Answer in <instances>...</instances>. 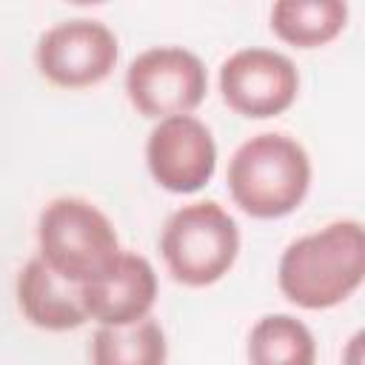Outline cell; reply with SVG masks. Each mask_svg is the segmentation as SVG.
Returning a JSON list of instances; mask_svg holds the SVG:
<instances>
[{"label": "cell", "mask_w": 365, "mask_h": 365, "mask_svg": "<svg viewBox=\"0 0 365 365\" xmlns=\"http://www.w3.org/2000/svg\"><path fill=\"white\" fill-rule=\"evenodd\" d=\"M314 180L311 154L285 131H259L240 143L225 168L231 202L251 220L291 217Z\"/></svg>", "instance_id": "2"}, {"label": "cell", "mask_w": 365, "mask_h": 365, "mask_svg": "<svg viewBox=\"0 0 365 365\" xmlns=\"http://www.w3.org/2000/svg\"><path fill=\"white\" fill-rule=\"evenodd\" d=\"M365 282V228L359 220H331L291 240L277 259L279 294L302 311H331Z\"/></svg>", "instance_id": "1"}, {"label": "cell", "mask_w": 365, "mask_h": 365, "mask_svg": "<svg viewBox=\"0 0 365 365\" xmlns=\"http://www.w3.org/2000/svg\"><path fill=\"white\" fill-rule=\"evenodd\" d=\"M317 336L294 314H262L245 339L248 365H317Z\"/></svg>", "instance_id": "12"}, {"label": "cell", "mask_w": 365, "mask_h": 365, "mask_svg": "<svg viewBox=\"0 0 365 365\" xmlns=\"http://www.w3.org/2000/svg\"><path fill=\"white\" fill-rule=\"evenodd\" d=\"M86 317L97 325H134L151 317L160 279L154 265L137 251H120L97 277L80 285Z\"/></svg>", "instance_id": "9"}, {"label": "cell", "mask_w": 365, "mask_h": 365, "mask_svg": "<svg viewBox=\"0 0 365 365\" xmlns=\"http://www.w3.org/2000/svg\"><path fill=\"white\" fill-rule=\"evenodd\" d=\"M120 251L114 222L86 197H54L37 214V257L74 285L97 277Z\"/></svg>", "instance_id": "4"}, {"label": "cell", "mask_w": 365, "mask_h": 365, "mask_svg": "<svg viewBox=\"0 0 365 365\" xmlns=\"http://www.w3.org/2000/svg\"><path fill=\"white\" fill-rule=\"evenodd\" d=\"M242 234L237 220L217 200L180 205L160 231V257L174 282L211 288L225 279L240 257Z\"/></svg>", "instance_id": "3"}, {"label": "cell", "mask_w": 365, "mask_h": 365, "mask_svg": "<svg viewBox=\"0 0 365 365\" xmlns=\"http://www.w3.org/2000/svg\"><path fill=\"white\" fill-rule=\"evenodd\" d=\"M91 365H165L168 339L154 317L134 325H97L91 334Z\"/></svg>", "instance_id": "13"}, {"label": "cell", "mask_w": 365, "mask_h": 365, "mask_svg": "<svg viewBox=\"0 0 365 365\" xmlns=\"http://www.w3.org/2000/svg\"><path fill=\"white\" fill-rule=\"evenodd\" d=\"M123 88L131 108L145 120L194 114L208 94V68L191 48L151 46L128 63Z\"/></svg>", "instance_id": "5"}, {"label": "cell", "mask_w": 365, "mask_h": 365, "mask_svg": "<svg viewBox=\"0 0 365 365\" xmlns=\"http://www.w3.org/2000/svg\"><path fill=\"white\" fill-rule=\"evenodd\" d=\"M348 17L351 9L342 0H277L268 11L274 37L302 51L334 43L345 31Z\"/></svg>", "instance_id": "11"}, {"label": "cell", "mask_w": 365, "mask_h": 365, "mask_svg": "<svg viewBox=\"0 0 365 365\" xmlns=\"http://www.w3.org/2000/svg\"><path fill=\"white\" fill-rule=\"evenodd\" d=\"M222 103L245 120H271L285 114L299 97V71L277 48L245 46L228 54L217 74Z\"/></svg>", "instance_id": "7"}, {"label": "cell", "mask_w": 365, "mask_h": 365, "mask_svg": "<svg viewBox=\"0 0 365 365\" xmlns=\"http://www.w3.org/2000/svg\"><path fill=\"white\" fill-rule=\"evenodd\" d=\"M217 140L197 114L157 120L145 137V168L168 194H197L217 171Z\"/></svg>", "instance_id": "8"}, {"label": "cell", "mask_w": 365, "mask_h": 365, "mask_svg": "<svg viewBox=\"0 0 365 365\" xmlns=\"http://www.w3.org/2000/svg\"><path fill=\"white\" fill-rule=\"evenodd\" d=\"M362 339H365L362 331L351 334V339L342 348V365H365V342Z\"/></svg>", "instance_id": "14"}, {"label": "cell", "mask_w": 365, "mask_h": 365, "mask_svg": "<svg viewBox=\"0 0 365 365\" xmlns=\"http://www.w3.org/2000/svg\"><path fill=\"white\" fill-rule=\"evenodd\" d=\"M14 299L23 319L46 334H68L88 322L80 285L54 274L37 254L29 257L17 271Z\"/></svg>", "instance_id": "10"}, {"label": "cell", "mask_w": 365, "mask_h": 365, "mask_svg": "<svg viewBox=\"0 0 365 365\" xmlns=\"http://www.w3.org/2000/svg\"><path fill=\"white\" fill-rule=\"evenodd\" d=\"M120 60L117 34L94 17H68L46 29L34 46V66L57 88L80 91L111 77Z\"/></svg>", "instance_id": "6"}]
</instances>
